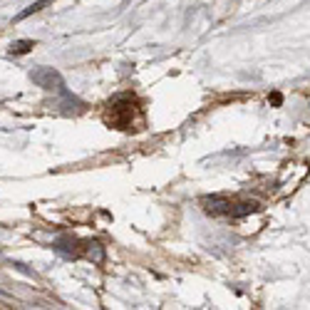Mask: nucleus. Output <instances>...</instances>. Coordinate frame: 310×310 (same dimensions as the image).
Returning <instances> with one entry per match:
<instances>
[{
    "label": "nucleus",
    "mask_w": 310,
    "mask_h": 310,
    "mask_svg": "<svg viewBox=\"0 0 310 310\" xmlns=\"http://www.w3.org/2000/svg\"><path fill=\"white\" fill-rule=\"evenodd\" d=\"M33 79L38 82L40 87H45V90H58V87H62V77H60L52 67H45V70L33 72Z\"/></svg>",
    "instance_id": "7ed1b4c3"
},
{
    "label": "nucleus",
    "mask_w": 310,
    "mask_h": 310,
    "mask_svg": "<svg viewBox=\"0 0 310 310\" xmlns=\"http://www.w3.org/2000/svg\"><path fill=\"white\" fill-rule=\"evenodd\" d=\"M201 206L211 216H231L233 213V204L223 196H206V199H201Z\"/></svg>",
    "instance_id": "f03ea898"
},
{
    "label": "nucleus",
    "mask_w": 310,
    "mask_h": 310,
    "mask_svg": "<svg viewBox=\"0 0 310 310\" xmlns=\"http://www.w3.org/2000/svg\"><path fill=\"white\" fill-rule=\"evenodd\" d=\"M50 3H52V0H38V3H33V5H30V8L25 10V13H20V15H18L15 20L27 18V15H33V13H38V10H42V8H45V5H50Z\"/></svg>",
    "instance_id": "39448f33"
},
{
    "label": "nucleus",
    "mask_w": 310,
    "mask_h": 310,
    "mask_svg": "<svg viewBox=\"0 0 310 310\" xmlns=\"http://www.w3.org/2000/svg\"><path fill=\"white\" fill-rule=\"evenodd\" d=\"M134 112H136V104L134 102H115L112 107H109V115H107V122L117 127V129H124V132H129V129H136L134 127Z\"/></svg>",
    "instance_id": "f257e3e1"
},
{
    "label": "nucleus",
    "mask_w": 310,
    "mask_h": 310,
    "mask_svg": "<svg viewBox=\"0 0 310 310\" xmlns=\"http://www.w3.org/2000/svg\"><path fill=\"white\" fill-rule=\"evenodd\" d=\"M258 209L253 201H243V204H233V213L231 216H246V213H253Z\"/></svg>",
    "instance_id": "20e7f679"
},
{
    "label": "nucleus",
    "mask_w": 310,
    "mask_h": 310,
    "mask_svg": "<svg viewBox=\"0 0 310 310\" xmlns=\"http://www.w3.org/2000/svg\"><path fill=\"white\" fill-rule=\"evenodd\" d=\"M30 47H35V42H33V40H20V42H15V45L10 47V52H15V55H22V52H27Z\"/></svg>",
    "instance_id": "423d86ee"
}]
</instances>
